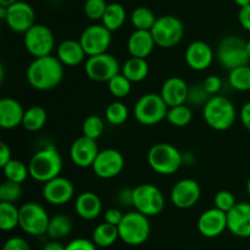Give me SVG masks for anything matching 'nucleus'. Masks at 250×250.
Here are the masks:
<instances>
[{
    "instance_id": "f257e3e1",
    "label": "nucleus",
    "mask_w": 250,
    "mask_h": 250,
    "mask_svg": "<svg viewBox=\"0 0 250 250\" xmlns=\"http://www.w3.org/2000/svg\"><path fill=\"white\" fill-rule=\"evenodd\" d=\"M27 82L32 88L46 92L58 87L63 78V65L58 56L48 55L37 58L26 70Z\"/></svg>"
},
{
    "instance_id": "f03ea898",
    "label": "nucleus",
    "mask_w": 250,
    "mask_h": 250,
    "mask_svg": "<svg viewBox=\"0 0 250 250\" xmlns=\"http://www.w3.org/2000/svg\"><path fill=\"white\" fill-rule=\"evenodd\" d=\"M28 168L29 176L44 185L60 176L62 171V158L55 146L50 144L34 153L29 160Z\"/></svg>"
},
{
    "instance_id": "7ed1b4c3",
    "label": "nucleus",
    "mask_w": 250,
    "mask_h": 250,
    "mask_svg": "<svg viewBox=\"0 0 250 250\" xmlns=\"http://www.w3.org/2000/svg\"><path fill=\"white\" fill-rule=\"evenodd\" d=\"M203 117L210 128L227 131L234 125L237 111L233 103L222 95H212L203 106Z\"/></svg>"
},
{
    "instance_id": "20e7f679",
    "label": "nucleus",
    "mask_w": 250,
    "mask_h": 250,
    "mask_svg": "<svg viewBox=\"0 0 250 250\" xmlns=\"http://www.w3.org/2000/svg\"><path fill=\"white\" fill-rule=\"evenodd\" d=\"M151 170L159 175H173L180 170L183 163V156L175 146L170 143L154 144L146 155Z\"/></svg>"
},
{
    "instance_id": "39448f33",
    "label": "nucleus",
    "mask_w": 250,
    "mask_h": 250,
    "mask_svg": "<svg viewBox=\"0 0 250 250\" xmlns=\"http://www.w3.org/2000/svg\"><path fill=\"white\" fill-rule=\"evenodd\" d=\"M168 106L160 94L146 93L136 102L133 115L137 121L144 126H154L166 120Z\"/></svg>"
},
{
    "instance_id": "423d86ee",
    "label": "nucleus",
    "mask_w": 250,
    "mask_h": 250,
    "mask_svg": "<svg viewBox=\"0 0 250 250\" xmlns=\"http://www.w3.org/2000/svg\"><path fill=\"white\" fill-rule=\"evenodd\" d=\"M119 236L127 246H141L148 241L150 236V222L149 217L138 211H131L125 214L124 220L117 227Z\"/></svg>"
},
{
    "instance_id": "0eeeda50",
    "label": "nucleus",
    "mask_w": 250,
    "mask_h": 250,
    "mask_svg": "<svg viewBox=\"0 0 250 250\" xmlns=\"http://www.w3.org/2000/svg\"><path fill=\"white\" fill-rule=\"evenodd\" d=\"M132 207L146 217L156 216L165 208V197L156 186L143 183L132 189Z\"/></svg>"
},
{
    "instance_id": "6e6552de",
    "label": "nucleus",
    "mask_w": 250,
    "mask_h": 250,
    "mask_svg": "<svg viewBox=\"0 0 250 250\" xmlns=\"http://www.w3.org/2000/svg\"><path fill=\"white\" fill-rule=\"evenodd\" d=\"M246 44L247 42L241 37H225L217 45L216 56L219 62L229 71L248 65L250 59L247 54Z\"/></svg>"
},
{
    "instance_id": "1a4fd4ad",
    "label": "nucleus",
    "mask_w": 250,
    "mask_h": 250,
    "mask_svg": "<svg viewBox=\"0 0 250 250\" xmlns=\"http://www.w3.org/2000/svg\"><path fill=\"white\" fill-rule=\"evenodd\" d=\"M151 34L155 44L160 48H172L177 45L185 34V26L178 17L172 15L158 17L151 28Z\"/></svg>"
},
{
    "instance_id": "9d476101",
    "label": "nucleus",
    "mask_w": 250,
    "mask_h": 250,
    "mask_svg": "<svg viewBox=\"0 0 250 250\" xmlns=\"http://www.w3.org/2000/svg\"><path fill=\"white\" fill-rule=\"evenodd\" d=\"M23 44L26 50L34 59L51 55L55 48V37L48 26L36 23L23 34Z\"/></svg>"
},
{
    "instance_id": "9b49d317",
    "label": "nucleus",
    "mask_w": 250,
    "mask_h": 250,
    "mask_svg": "<svg viewBox=\"0 0 250 250\" xmlns=\"http://www.w3.org/2000/svg\"><path fill=\"white\" fill-rule=\"evenodd\" d=\"M49 222L48 212L38 203H26L20 208V227L29 236L46 234Z\"/></svg>"
},
{
    "instance_id": "f8f14e48",
    "label": "nucleus",
    "mask_w": 250,
    "mask_h": 250,
    "mask_svg": "<svg viewBox=\"0 0 250 250\" xmlns=\"http://www.w3.org/2000/svg\"><path fill=\"white\" fill-rule=\"evenodd\" d=\"M84 72L89 80L99 83H107L121 72L119 60L109 53L89 56L85 60Z\"/></svg>"
},
{
    "instance_id": "ddd939ff",
    "label": "nucleus",
    "mask_w": 250,
    "mask_h": 250,
    "mask_svg": "<svg viewBox=\"0 0 250 250\" xmlns=\"http://www.w3.org/2000/svg\"><path fill=\"white\" fill-rule=\"evenodd\" d=\"M111 33L103 23H94L85 27L78 41L89 58L107 53L111 45Z\"/></svg>"
},
{
    "instance_id": "4468645a",
    "label": "nucleus",
    "mask_w": 250,
    "mask_h": 250,
    "mask_svg": "<svg viewBox=\"0 0 250 250\" xmlns=\"http://www.w3.org/2000/svg\"><path fill=\"white\" fill-rule=\"evenodd\" d=\"M125 167V158L116 149L100 150L92 166L97 177L103 180H111L117 177Z\"/></svg>"
},
{
    "instance_id": "2eb2a0df",
    "label": "nucleus",
    "mask_w": 250,
    "mask_h": 250,
    "mask_svg": "<svg viewBox=\"0 0 250 250\" xmlns=\"http://www.w3.org/2000/svg\"><path fill=\"white\" fill-rule=\"evenodd\" d=\"M202 188L192 178H183L176 182L170 193L171 203L178 209H190L200 199Z\"/></svg>"
},
{
    "instance_id": "dca6fc26",
    "label": "nucleus",
    "mask_w": 250,
    "mask_h": 250,
    "mask_svg": "<svg viewBox=\"0 0 250 250\" xmlns=\"http://www.w3.org/2000/svg\"><path fill=\"white\" fill-rule=\"evenodd\" d=\"M36 14L28 2L17 1L10 7H6V22L7 27L16 33H26L32 26H34Z\"/></svg>"
},
{
    "instance_id": "f3484780",
    "label": "nucleus",
    "mask_w": 250,
    "mask_h": 250,
    "mask_svg": "<svg viewBox=\"0 0 250 250\" xmlns=\"http://www.w3.org/2000/svg\"><path fill=\"white\" fill-rule=\"evenodd\" d=\"M43 198L46 203L51 205H65L70 202L75 195L73 183L67 178L59 176L43 186Z\"/></svg>"
},
{
    "instance_id": "a211bd4d",
    "label": "nucleus",
    "mask_w": 250,
    "mask_h": 250,
    "mask_svg": "<svg viewBox=\"0 0 250 250\" xmlns=\"http://www.w3.org/2000/svg\"><path fill=\"white\" fill-rule=\"evenodd\" d=\"M99 146L97 141L81 136L76 139L70 148L71 161L77 167L87 168L92 167L99 154Z\"/></svg>"
},
{
    "instance_id": "6ab92c4d",
    "label": "nucleus",
    "mask_w": 250,
    "mask_h": 250,
    "mask_svg": "<svg viewBox=\"0 0 250 250\" xmlns=\"http://www.w3.org/2000/svg\"><path fill=\"white\" fill-rule=\"evenodd\" d=\"M227 229V214L211 208L203 212L198 219V231L205 238H216Z\"/></svg>"
},
{
    "instance_id": "aec40b11",
    "label": "nucleus",
    "mask_w": 250,
    "mask_h": 250,
    "mask_svg": "<svg viewBox=\"0 0 250 250\" xmlns=\"http://www.w3.org/2000/svg\"><path fill=\"white\" fill-rule=\"evenodd\" d=\"M186 63L193 71H205L214 61V50L203 41L192 42L185 53Z\"/></svg>"
},
{
    "instance_id": "412c9836",
    "label": "nucleus",
    "mask_w": 250,
    "mask_h": 250,
    "mask_svg": "<svg viewBox=\"0 0 250 250\" xmlns=\"http://www.w3.org/2000/svg\"><path fill=\"white\" fill-rule=\"evenodd\" d=\"M227 229L239 238H250V203H237L227 214Z\"/></svg>"
},
{
    "instance_id": "4be33fe9",
    "label": "nucleus",
    "mask_w": 250,
    "mask_h": 250,
    "mask_svg": "<svg viewBox=\"0 0 250 250\" xmlns=\"http://www.w3.org/2000/svg\"><path fill=\"white\" fill-rule=\"evenodd\" d=\"M159 94L168 107L178 106L188 102L189 85L181 77H170L163 83Z\"/></svg>"
},
{
    "instance_id": "5701e85b",
    "label": "nucleus",
    "mask_w": 250,
    "mask_h": 250,
    "mask_svg": "<svg viewBox=\"0 0 250 250\" xmlns=\"http://www.w3.org/2000/svg\"><path fill=\"white\" fill-rule=\"evenodd\" d=\"M24 111L21 103L14 98L0 99V127L2 129H14L22 126Z\"/></svg>"
},
{
    "instance_id": "b1692460",
    "label": "nucleus",
    "mask_w": 250,
    "mask_h": 250,
    "mask_svg": "<svg viewBox=\"0 0 250 250\" xmlns=\"http://www.w3.org/2000/svg\"><path fill=\"white\" fill-rule=\"evenodd\" d=\"M155 41L150 31L134 29L127 41V49L131 58L146 59L155 48Z\"/></svg>"
},
{
    "instance_id": "393cba45",
    "label": "nucleus",
    "mask_w": 250,
    "mask_h": 250,
    "mask_svg": "<svg viewBox=\"0 0 250 250\" xmlns=\"http://www.w3.org/2000/svg\"><path fill=\"white\" fill-rule=\"evenodd\" d=\"M103 204L98 194L93 192H83L75 200V211L81 219L92 221L102 214Z\"/></svg>"
},
{
    "instance_id": "a878e982",
    "label": "nucleus",
    "mask_w": 250,
    "mask_h": 250,
    "mask_svg": "<svg viewBox=\"0 0 250 250\" xmlns=\"http://www.w3.org/2000/svg\"><path fill=\"white\" fill-rule=\"evenodd\" d=\"M56 56L63 66L75 67L84 61L87 54H85L83 46L81 45L80 41L66 39L59 44L58 49H56Z\"/></svg>"
},
{
    "instance_id": "bb28decb",
    "label": "nucleus",
    "mask_w": 250,
    "mask_h": 250,
    "mask_svg": "<svg viewBox=\"0 0 250 250\" xmlns=\"http://www.w3.org/2000/svg\"><path fill=\"white\" fill-rule=\"evenodd\" d=\"M121 73L132 83L142 82L149 75L148 61L146 59L129 58L121 66Z\"/></svg>"
},
{
    "instance_id": "cd10ccee",
    "label": "nucleus",
    "mask_w": 250,
    "mask_h": 250,
    "mask_svg": "<svg viewBox=\"0 0 250 250\" xmlns=\"http://www.w3.org/2000/svg\"><path fill=\"white\" fill-rule=\"evenodd\" d=\"M120 238L119 229L116 226L103 222L98 225L94 229L92 234V241L98 248H109L112 244L116 243L117 239Z\"/></svg>"
},
{
    "instance_id": "c85d7f7f",
    "label": "nucleus",
    "mask_w": 250,
    "mask_h": 250,
    "mask_svg": "<svg viewBox=\"0 0 250 250\" xmlns=\"http://www.w3.org/2000/svg\"><path fill=\"white\" fill-rule=\"evenodd\" d=\"M72 220L66 215H55L50 217L46 236L51 241H60V239L66 238L72 231Z\"/></svg>"
},
{
    "instance_id": "c756f323",
    "label": "nucleus",
    "mask_w": 250,
    "mask_h": 250,
    "mask_svg": "<svg viewBox=\"0 0 250 250\" xmlns=\"http://www.w3.org/2000/svg\"><path fill=\"white\" fill-rule=\"evenodd\" d=\"M46 120H48L46 110L39 105H34L24 111L22 126L29 132H38L45 126Z\"/></svg>"
},
{
    "instance_id": "7c9ffc66",
    "label": "nucleus",
    "mask_w": 250,
    "mask_h": 250,
    "mask_svg": "<svg viewBox=\"0 0 250 250\" xmlns=\"http://www.w3.org/2000/svg\"><path fill=\"white\" fill-rule=\"evenodd\" d=\"M126 10L119 2H111L107 5L106 11L102 20V23L109 29L110 32H115L124 26L126 21Z\"/></svg>"
},
{
    "instance_id": "2f4dec72",
    "label": "nucleus",
    "mask_w": 250,
    "mask_h": 250,
    "mask_svg": "<svg viewBox=\"0 0 250 250\" xmlns=\"http://www.w3.org/2000/svg\"><path fill=\"white\" fill-rule=\"evenodd\" d=\"M20 226V209L14 203L0 202V229L12 231Z\"/></svg>"
},
{
    "instance_id": "473e14b6",
    "label": "nucleus",
    "mask_w": 250,
    "mask_h": 250,
    "mask_svg": "<svg viewBox=\"0 0 250 250\" xmlns=\"http://www.w3.org/2000/svg\"><path fill=\"white\" fill-rule=\"evenodd\" d=\"M158 17L146 6H138L132 11L131 23L139 31H151Z\"/></svg>"
},
{
    "instance_id": "72a5a7b5",
    "label": "nucleus",
    "mask_w": 250,
    "mask_h": 250,
    "mask_svg": "<svg viewBox=\"0 0 250 250\" xmlns=\"http://www.w3.org/2000/svg\"><path fill=\"white\" fill-rule=\"evenodd\" d=\"M2 172H4L5 178L7 181H11L15 183H23L29 176V168L28 165L23 164L22 161L15 160L12 159L9 164L2 167Z\"/></svg>"
},
{
    "instance_id": "f704fd0d",
    "label": "nucleus",
    "mask_w": 250,
    "mask_h": 250,
    "mask_svg": "<svg viewBox=\"0 0 250 250\" xmlns=\"http://www.w3.org/2000/svg\"><path fill=\"white\" fill-rule=\"evenodd\" d=\"M193 119V112L189 106L186 104L178 106L168 107L166 120L170 125L175 127H186L190 124Z\"/></svg>"
},
{
    "instance_id": "c9c22d12",
    "label": "nucleus",
    "mask_w": 250,
    "mask_h": 250,
    "mask_svg": "<svg viewBox=\"0 0 250 250\" xmlns=\"http://www.w3.org/2000/svg\"><path fill=\"white\" fill-rule=\"evenodd\" d=\"M229 82L233 89L239 92L250 90V66H241L229 71Z\"/></svg>"
},
{
    "instance_id": "e433bc0d",
    "label": "nucleus",
    "mask_w": 250,
    "mask_h": 250,
    "mask_svg": "<svg viewBox=\"0 0 250 250\" xmlns=\"http://www.w3.org/2000/svg\"><path fill=\"white\" fill-rule=\"evenodd\" d=\"M105 117L112 126H121L128 120V109L120 100L112 102L105 110Z\"/></svg>"
},
{
    "instance_id": "4c0bfd02",
    "label": "nucleus",
    "mask_w": 250,
    "mask_h": 250,
    "mask_svg": "<svg viewBox=\"0 0 250 250\" xmlns=\"http://www.w3.org/2000/svg\"><path fill=\"white\" fill-rule=\"evenodd\" d=\"M105 129V124L102 117L97 115H90L83 121L82 125V133L87 138L98 141L103 136Z\"/></svg>"
},
{
    "instance_id": "58836bf2",
    "label": "nucleus",
    "mask_w": 250,
    "mask_h": 250,
    "mask_svg": "<svg viewBox=\"0 0 250 250\" xmlns=\"http://www.w3.org/2000/svg\"><path fill=\"white\" fill-rule=\"evenodd\" d=\"M107 88L112 97H115L116 99H124L131 93L132 82L120 72L119 75H116L107 82Z\"/></svg>"
},
{
    "instance_id": "ea45409f",
    "label": "nucleus",
    "mask_w": 250,
    "mask_h": 250,
    "mask_svg": "<svg viewBox=\"0 0 250 250\" xmlns=\"http://www.w3.org/2000/svg\"><path fill=\"white\" fill-rule=\"evenodd\" d=\"M107 0H85L83 11L92 21H102L107 7Z\"/></svg>"
},
{
    "instance_id": "a19ab883",
    "label": "nucleus",
    "mask_w": 250,
    "mask_h": 250,
    "mask_svg": "<svg viewBox=\"0 0 250 250\" xmlns=\"http://www.w3.org/2000/svg\"><path fill=\"white\" fill-rule=\"evenodd\" d=\"M22 197V187L20 183L5 180L0 186V202L16 203Z\"/></svg>"
},
{
    "instance_id": "79ce46f5",
    "label": "nucleus",
    "mask_w": 250,
    "mask_h": 250,
    "mask_svg": "<svg viewBox=\"0 0 250 250\" xmlns=\"http://www.w3.org/2000/svg\"><path fill=\"white\" fill-rule=\"evenodd\" d=\"M214 204V208L229 214V212L237 205V200L236 197L233 195V193H231L229 190H220V192H217L216 194H215Z\"/></svg>"
},
{
    "instance_id": "37998d69",
    "label": "nucleus",
    "mask_w": 250,
    "mask_h": 250,
    "mask_svg": "<svg viewBox=\"0 0 250 250\" xmlns=\"http://www.w3.org/2000/svg\"><path fill=\"white\" fill-rule=\"evenodd\" d=\"M211 98V95L205 90L204 85L202 84H194L189 87V94H188V102L192 105H197V106H204L208 103V100Z\"/></svg>"
},
{
    "instance_id": "c03bdc74",
    "label": "nucleus",
    "mask_w": 250,
    "mask_h": 250,
    "mask_svg": "<svg viewBox=\"0 0 250 250\" xmlns=\"http://www.w3.org/2000/svg\"><path fill=\"white\" fill-rule=\"evenodd\" d=\"M203 85H204L205 90H207V92L212 97V95H217V93L221 90L222 80L219 77V76H215V75L208 76V77L205 78L204 82H203Z\"/></svg>"
},
{
    "instance_id": "a18cd8bd",
    "label": "nucleus",
    "mask_w": 250,
    "mask_h": 250,
    "mask_svg": "<svg viewBox=\"0 0 250 250\" xmlns=\"http://www.w3.org/2000/svg\"><path fill=\"white\" fill-rule=\"evenodd\" d=\"M2 250H31L28 242L21 237H11L2 246Z\"/></svg>"
},
{
    "instance_id": "49530a36",
    "label": "nucleus",
    "mask_w": 250,
    "mask_h": 250,
    "mask_svg": "<svg viewBox=\"0 0 250 250\" xmlns=\"http://www.w3.org/2000/svg\"><path fill=\"white\" fill-rule=\"evenodd\" d=\"M66 250H98V247L87 238H77L66 246Z\"/></svg>"
},
{
    "instance_id": "de8ad7c7",
    "label": "nucleus",
    "mask_w": 250,
    "mask_h": 250,
    "mask_svg": "<svg viewBox=\"0 0 250 250\" xmlns=\"http://www.w3.org/2000/svg\"><path fill=\"white\" fill-rule=\"evenodd\" d=\"M124 216L125 214H122L119 209L111 208V209H107L106 211L104 212V222L112 225V226L119 227V225L121 224V221L124 220Z\"/></svg>"
},
{
    "instance_id": "09e8293b",
    "label": "nucleus",
    "mask_w": 250,
    "mask_h": 250,
    "mask_svg": "<svg viewBox=\"0 0 250 250\" xmlns=\"http://www.w3.org/2000/svg\"><path fill=\"white\" fill-rule=\"evenodd\" d=\"M12 160V151L5 142L0 143V167H4Z\"/></svg>"
},
{
    "instance_id": "8fccbe9b",
    "label": "nucleus",
    "mask_w": 250,
    "mask_h": 250,
    "mask_svg": "<svg viewBox=\"0 0 250 250\" xmlns=\"http://www.w3.org/2000/svg\"><path fill=\"white\" fill-rule=\"evenodd\" d=\"M238 21L244 29L250 32V4L239 10Z\"/></svg>"
},
{
    "instance_id": "3c124183",
    "label": "nucleus",
    "mask_w": 250,
    "mask_h": 250,
    "mask_svg": "<svg viewBox=\"0 0 250 250\" xmlns=\"http://www.w3.org/2000/svg\"><path fill=\"white\" fill-rule=\"evenodd\" d=\"M239 119H241L243 126L250 131V102L246 103L242 106L241 112H239Z\"/></svg>"
},
{
    "instance_id": "603ef678",
    "label": "nucleus",
    "mask_w": 250,
    "mask_h": 250,
    "mask_svg": "<svg viewBox=\"0 0 250 250\" xmlns=\"http://www.w3.org/2000/svg\"><path fill=\"white\" fill-rule=\"evenodd\" d=\"M43 250H66V246H62L59 241H50L44 246Z\"/></svg>"
},
{
    "instance_id": "864d4df0",
    "label": "nucleus",
    "mask_w": 250,
    "mask_h": 250,
    "mask_svg": "<svg viewBox=\"0 0 250 250\" xmlns=\"http://www.w3.org/2000/svg\"><path fill=\"white\" fill-rule=\"evenodd\" d=\"M19 0H0V6L2 7H10L11 5H14L15 2H17Z\"/></svg>"
},
{
    "instance_id": "5fc2aeb1",
    "label": "nucleus",
    "mask_w": 250,
    "mask_h": 250,
    "mask_svg": "<svg viewBox=\"0 0 250 250\" xmlns=\"http://www.w3.org/2000/svg\"><path fill=\"white\" fill-rule=\"evenodd\" d=\"M234 2H236L237 5H238L239 7H246V6H248V5L250 4V0H233Z\"/></svg>"
},
{
    "instance_id": "6e6d98bb",
    "label": "nucleus",
    "mask_w": 250,
    "mask_h": 250,
    "mask_svg": "<svg viewBox=\"0 0 250 250\" xmlns=\"http://www.w3.org/2000/svg\"><path fill=\"white\" fill-rule=\"evenodd\" d=\"M246 50H247V54H248V56H249V59H250V41L247 42Z\"/></svg>"
},
{
    "instance_id": "4d7b16f0",
    "label": "nucleus",
    "mask_w": 250,
    "mask_h": 250,
    "mask_svg": "<svg viewBox=\"0 0 250 250\" xmlns=\"http://www.w3.org/2000/svg\"><path fill=\"white\" fill-rule=\"evenodd\" d=\"M247 192H248V194L250 195V176H249L248 181H247Z\"/></svg>"
},
{
    "instance_id": "13d9d810",
    "label": "nucleus",
    "mask_w": 250,
    "mask_h": 250,
    "mask_svg": "<svg viewBox=\"0 0 250 250\" xmlns=\"http://www.w3.org/2000/svg\"><path fill=\"white\" fill-rule=\"evenodd\" d=\"M107 1H109V0H107Z\"/></svg>"
}]
</instances>
